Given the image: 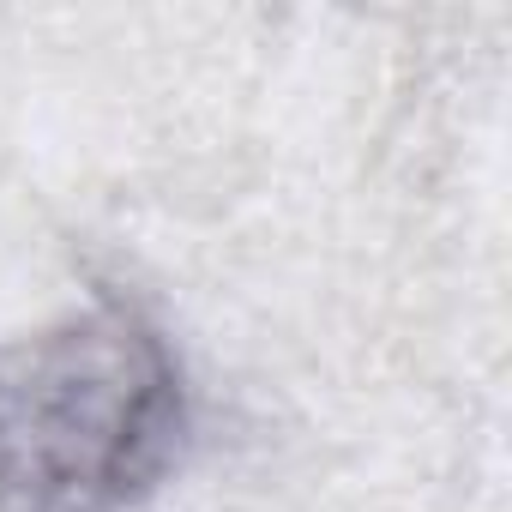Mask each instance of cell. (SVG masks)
Here are the masks:
<instances>
[{
  "instance_id": "6da1fadb",
  "label": "cell",
  "mask_w": 512,
  "mask_h": 512,
  "mask_svg": "<svg viewBox=\"0 0 512 512\" xmlns=\"http://www.w3.org/2000/svg\"><path fill=\"white\" fill-rule=\"evenodd\" d=\"M187 434V368L139 302L103 296L0 344V512H133Z\"/></svg>"
}]
</instances>
